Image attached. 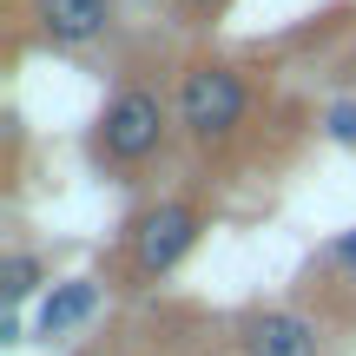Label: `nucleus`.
<instances>
[{"label": "nucleus", "instance_id": "nucleus-2", "mask_svg": "<svg viewBox=\"0 0 356 356\" xmlns=\"http://www.w3.org/2000/svg\"><path fill=\"white\" fill-rule=\"evenodd\" d=\"M172 119H178V113L159 99L152 86H126V92H113V99H106L99 132H92V152H99L106 165H145V159L165 145Z\"/></svg>", "mask_w": 356, "mask_h": 356}, {"label": "nucleus", "instance_id": "nucleus-4", "mask_svg": "<svg viewBox=\"0 0 356 356\" xmlns=\"http://www.w3.org/2000/svg\"><path fill=\"white\" fill-rule=\"evenodd\" d=\"M238 350L244 356H323V330L304 310H251L238 323Z\"/></svg>", "mask_w": 356, "mask_h": 356}, {"label": "nucleus", "instance_id": "nucleus-9", "mask_svg": "<svg viewBox=\"0 0 356 356\" xmlns=\"http://www.w3.org/2000/svg\"><path fill=\"white\" fill-rule=\"evenodd\" d=\"M323 257H330L337 270H350V277H356V225H350V231H337V238H330V251H323Z\"/></svg>", "mask_w": 356, "mask_h": 356}, {"label": "nucleus", "instance_id": "nucleus-5", "mask_svg": "<svg viewBox=\"0 0 356 356\" xmlns=\"http://www.w3.org/2000/svg\"><path fill=\"white\" fill-rule=\"evenodd\" d=\"M33 26L47 47H92L113 26V0H33Z\"/></svg>", "mask_w": 356, "mask_h": 356}, {"label": "nucleus", "instance_id": "nucleus-6", "mask_svg": "<svg viewBox=\"0 0 356 356\" xmlns=\"http://www.w3.org/2000/svg\"><path fill=\"white\" fill-rule=\"evenodd\" d=\"M92 310H99V284H92V277H66V284H53V291L40 297L33 330L40 337H66V330H79Z\"/></svg>", "mask_w": 356, "mask_h": 356}, {"label": "nucleus", "instance_id": "nucleus-7", "mask_svg": "<svg viewBox=\"0 0 356 356\" xmlns=\"http://www.w3.org/2000/svg\"><path fill=\"white\" fill-rule=\"evenodd\" d=\"M33 291H40V257L33 251H7V264H0V297H7V304H26Z\"/></svg>", "mask_w": 356, "mask_h": 356}, {"label": "nucleus", "instance_id": "nucleus-10", "mask_svg": "<svg viewBox=\"0 0 356 356\" xmlns=\"http://www.w3.org/2000/svg\"><path fill=\"white\" fill-rule=\"evenodd\" d=\"M178 7H185V13H204V20H211V13H225L231 0H178Z\"/></svg>", "mask_w": 356, "mask_h": 356}, {"label": "nucleus", "instance_id": "nucleus-3", "mask_svg": "<svg viewBox=\"0 0 356 356\" xmlns=\"http://www.w3.org/2000/svg\"><path fill=\"white\" fill-rule=\"evenodd\" d=\"M198 231H204L198 204H185V198L145 204V211L132 218V231H126L132 270H139V277H165V270H178L191 257V244H198Z\"/></svg>", "mask_w": 356, "mask_h": 356}, {"label": "nucleus", "instance_id": "nucleus-11", "mask_svg": "<svg viewBox=\"0 0 356 356\" xmlns=\"http://www.w3.org/2000/svg\"><path fill=\"white\" fill-rule=\"evenodd\" d=\"M79 356H106V350H79Z\"/></svg>", "mask_w": 356, "mask_h": 356}, {"label": "nucleus", "instance_id": "nucleus-1", "mask_svg": "<svg viewBox=\"0 0 356 356\" xmlns=\"http://www.w3.org/2000/svg\"><path fill=\"white\" fill-rule=\"evenodd\" d=\"M178 126H185V139L198 145H225L231 132L244 126V113H251V79L238 73V66L225 60H204L191 66L185 79H178Z\"/></svg>", "mask_w": 356, "mask_h": 356}, {"label": "nucleus", "instance_id": "nucleus-8", "mask_svg": "<svg viewBox=\"0 0 356 356\" xmlns=\"http://www.w3.org/2000/svg\"><path fill=\"white\" fill-rule=\"evenodd\" d=\"M323 132H330L337 145H356V99H337L330 113H323Z\"/></svg>", "mask_w": 356, "mask_h": 356}]
</instances>
